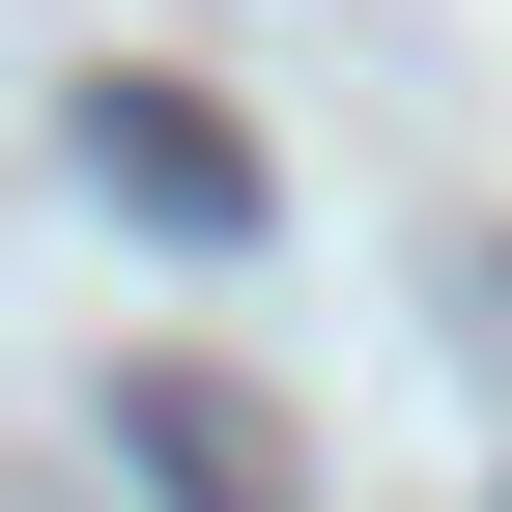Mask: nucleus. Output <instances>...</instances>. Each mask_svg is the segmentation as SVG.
I'll return each mask as SVG.
<instances>
[{"label": "nucleus", "instance_id": "1", "mask_svg": "<svg viewBox=\"0 0 512 512\" xmlns=\"http://www.w3.org/2000/svg\"><path fill=\"white\" fill-rule=\"evenodd\" d=\"M114 484H171V512H313L285 427H256L228 370H114Z\"/></svg>", "mask_w": 512, "mask_h": 512}, {"label": "nucleus", "instance_id": "2", "mask_svg": "<svg viewBox=\"0 0 512 512\" xmlns=\"http://www.w3.org/2000/svg\"><path fill=\"white\" fill-rule=\"evenodd\" d=\"M86 171H114V200H143L171 256H228V228H256V143H228L200 86H86Z\"/></svg>", "mask_w": 512, "mask_h": 512}]
</instances>
